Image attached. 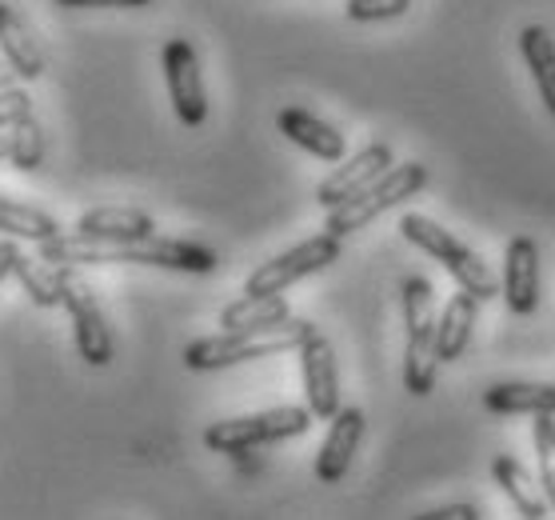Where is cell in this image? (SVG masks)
Masks as SVG:
<instances>
[{
  "instance_id": "d6986e66",
  "label": "cell",
  "mask_w": 555,
  "mask_h": 520,
  "mask_svg": "<svg viewBox=\"0 0 555 520\" xmlns=\"http://www.w3.org/2000/svg\"><path fill=\"white\" fill-rule=\"evenodd\" d=\"M476 317H480V301L472 296V292L455 289V296L443 305L440 313V329H436V353H440V365L443 360H460L472 341V329H476Z\"/></svg>"
},
{
  "instance_id": "484cf974",
  "label": "cell",
  "mask_w": 555,
  "mask_h": 520,
  "mask_svg": "<svg viewBox=\"0 0 555 520\" xmlns=\"http://www.w3.org/2000/svg\"><path fill=\"white\" fill-rule=\"evenodd\" d=\"M412 9V0H348V21H396Z\"/></svg>"
},
{
  "instance_id": "6da1fadb",
  "label": "cell",
  "mask_w": 555,
  "mask_h": 520,
  "mask_svg": "<svg viewBox=\"0 0 555 520\" xmlns=\"http://www.w3.org/2000/svg\"><path fill=\"white\" fill-rule=\"evenodd\" d=\"M40 256L49 265H144V268H168V272H196L208 277L220 268V256L201 241L184 237H144V241H96V237H56L40 244Z\"/></svg>"
},
{
  "instance_id": "d6a6232c",
  "label": "cell",
  "mask_w": 555,
  "mask_h": 520,
  "mask_svg": "<svg viewBox=\"0 0 555 520\" xmlns=\"http://www.w3.org/2000/svg\"><path fill=\"white\" fill-rule=\"evenodd\" d=\"M519 520H528V517H519ZM540 520H552V517H540Z\"/></svg>"
},
{
  "instance_id": "277c9868",
  "label": "cell",
  "mask_w": 555,
  "mask_h": 520,
  "mask_svg": "<svg viewBox=\"0 0 555 520\" xmlns=\"http://www.w3.org/2000/svg\"><path fill=\"white\" fill-rule=\"evenodd\" d=\"M400 232H404L408 244H416L420 253H428L431 261H440L448 272H452L455 289L472 292L476 301H495V296H504V289H500V280L492 277V268L483 265L480 256L472 253L455 232H448L443 225H436L431 216L424 213H408L404 220H400Z\"/></svg>"
},
{
  "instance_id": "e0dca14e",
  "label": "cell",
  "mask_w": 555,
  "mask_h": 520,
  "mask_svg": "<svg viewBox=\"0 0 555 520\" xmlns=\"http://www.w3.org/2000/svg\"><path fill=\"white\" fill-rule=\"evenodd\" d=\"M76 237H96V241H144L156 237V220L140 208H120V204H104L89 208L76 220Z\"/></svg>"
},
{
  "instance_id": "9a60e30c",
  "label": "cell",
  "mask_w": 555,
  "mask_h": 520,
  "mask_svg": "<svg viewBox=\"0 0 555 520\" xmlns=\"http://www.w3.org/2000/svg\"><path fill=\"white\" fill-rule=\"evenodd\" d=\"M0 56L9 61L16 80L44 77V52H40L33 28H28L25 16L16 13L13 4H4V0H0Z\"/></svg>"
},
{
  "instance_id": "5b68a950",
  "label": "cell",
  "mask_w": 555,
  "mask_h": 520,
  "mask_svg": "<svg viewBox=\"0 0 555 520\" xmlns=\"http://www.w3.org/2000/svg\"><path fill=\"white\" fill-rule=\"evenodd\" d=\"M312 413L308 405H280L264 408V413H253V417H232V420H216L204 429V444L220 453V457H244V453H256L264 444L292 441V436H304L312 429Z\"/></svg>"
},
{
  "instance_id": "4316f807",
  "label": "cell",
  "mask_w": 555,
  "mask_h": 520,
  "mask_svg": "<svg viewBox=\"0 0 555 520\" xmlns=\"http://www.w3.org/2000/svg\"><path fill=\"white\" fill-rule=\"evenodd\" d=\"M25 116H33V101H28L25 89L0 92V132H4V128H13L16 121H25Z\"/></svg>"
},
{
  "instance_id": "cb8c5ba5",
  "label": "cell",
  "mask_w": 555,
  "mask_h": 520,
  "mask_svg": "<svg viewBox=\"0 0 555 520\" xmlns=\"http://www.w3.org/2000/svg\"><path fill=\"white\" fill-rule=\"evenodd\" d=\"M9 165L16 173H37L44 165V137H40L37 116H25L13 125V153H9Z\"/></svg>"
},
{
  "instance_id": "52a82bcc",
  "label": "cell",
  "mask_w": 555,
  "mask_h": 520,
  "mask_svg": "<svg viewBox=\"0 0 555 520\" xmlns=\"http://www.w3.org/2000/svg\"><path fill=\"white\" fill-rule=\"evenodd\" d=\"M340 261V241L320 232V237H308L288 253L272 256L268 265H260L253 277L244 280V296H280L284 289H292L296 280L312 277V272H324L328 265Z\"/></svg>"
},
{
  "instance_id": "7402d4cb",
  "label": "cell",
  "mask_w": 555,
  "mask_h": 520,
  "mask_svg": "<svg viewBox=\"0 0 555 520\" xmlns=\"http://www.w3.org/2000/svg\"><path fill=\"white\" fill-rule=\"evenodd\" d=\"M0 232L9 241H37V244H49L56 237H64L61 225L49 213H40V208H33L25 201H13V196H0Z\"/></svg>"
},
{
  "instance_id": "2e32d148",
  "label": "cell",
  "mask_w": 555,
  "mask_h": 520,
  "mask_svg": "<svg viewBox=\"0 0 555 520\" xmlns=\"http://www.w3.org/2000/svg\"><path fill=\"white\" fill-rule=\"evenodd\" d=\"M483 408L495 417H555V384L504 381L483 393Z\"/></svg>"
},
{
  "instance_id": "f1b7e54d",
  "label": "cell",
  "mask_w": 555,
  "mask_h": 520,
  "mask_svg": "<svg viewBox=\"0 0 555 520\" xmlns=\"http://www.w3.org/2000/svg\"><path fill=\"white\" fill-rule=\"evenodd\" d=\"M64 9H144L152 0H56Z\"/></svg>"
},
{
  "instance_id": "f546056e",
  "label": "cell",
  "mask_w": 555,
  "mask_h": 520,
  "mask_svg": "<svg viewBox=\"0 0 555 520\" xmlns=\"http://www.w3.org/2000/svg\"><path fill=\"white\" fill-rule=\"evenodd\" d=\"M16 256H21V249H16L13 241H0V280H4V277H13Z\"/></svg>"
},
{
  "instance_id": "1f68e13d",
  "label": "cell",
  "mask_w": 555,
  "mask_h": 520,
  "mask_svg": "<svg viewBox=\"0 0 555 520\" xmlns=\"http://www.w3.org/2000/svg\"><path fill=\"white\" fill-rule=\"evenodd\" d=\"M9 153H13V128L0 132V161H9Z\"/></svg>"
},
{
  "instance_id": "30bf717a",
  "label": "cell",
  "mask_w": 555,
  "mask_h": 520,
  "mask_svg": "<svg viewBox=\"0 0 555 520\" xmlns=\"http://www.w3.org/2000/svg\"><path fill=\"white\" fill-rule=\"evenodd\" d=\"M300 353V372H304V396H308V413L315 420H332L340 413V368H336V348L320 329L304 337Z\"/></svg>"
},
{
  "instance_id": "d4e9b609",
  "label": "cell",
  "mask_w": 555,
  "mask_h": 520,
  "mask_svg": "<svg viewBox=\"0 0 555 520\" xmlns=\"http://www.w3.org/2000/svg\"><path fill=\"white\" fill-rule=\"evenodd\" d=\"M531 441H535V457H540V489L547 496V508L555 512V417H535Z\"/></svg>"
},
{
  "instance_id": "ac0fdd59",
  "label": "cell",
  "mask_w": 555,
  "mask_h": 520,
  "mask_svg": "<svg viewBox=\"0 0 555 520\" xmlns=\"http://www.w3.org/2000/svg\"><path fill=\"white\" fill-rule=\"evenodd\" d=\"M492 477H495V484L504 489L507 500L516 505L519 517H528V520L552 517L547 496H543V489L535 484V477L519 465V457H512V453H500V457L492 460Z\"/></svg>"
},
{
  "instance_id": "9c48e42d",
  "label": "cell",
  "mask_w": 555,
  "mask_h": 520,
  "mask_svg": "<svg viewBox=\"0 0 555 520\" xmlns=\"http://www.w3.org/2000/svg\"><path fill=\"white\" fill-rule=\"evenodd\" d=\"M160 64H165V85H168V101L177 109L180 125L201 128L208 121V92H204L201 77V56L189 40H168L165 52H160Z\"/></svg>"
},
{
  "instance_id": "8fae6325",
  "label": "cell",
  "mask_w": 555,
  "mask_h": 520,
  "mask_svg": "<svg viewBox=\"0 0 555 520\" xmlns=\"http://www.w3.org/2000/svg\"><path fill=\"white\" fill-rule=\"evenodd\" d=\"M391 168H396V161H391V144H384V140H372V144H364L352 161H344V165L336 168L328 180H320L315 201L332 213V208L348 204L352 196H360L364 189H372V185H376L384 173H391Z\"/></svg>"
},
{
  "instance_id": "7c38bea8",
  "label": "cell",
  "mask_w": 555,
  "mask_h": 520,
  "mask_svg": "<svg viewBox=\"0 0 555 520\" xmlns=\"http://www.w3.org/2000/svg\"><path fill=\"white\" fill-rule=\"evenodd\" d=\"M504 301L516 317H531L540 305V244L512 237L504 253Z\"/></svg>"
},
{
  "instance_id": "7a4b0ae2",
  "label": "cell",
  "mask_w": 555,
  "mask_h": 520,
  "mask_svg": "<svg viewBox=\"0 0 555 520\" xmlns=\"http://www.w3.org/2000/svg\"><path fill=\"white\" fill-rule=\"evenodd\" d=\"M400 305H404V389L412 396H431L436 393V372H440V353H436V292L431 280L408 277L400 284Z\"/></svg>"
},
{
  "instance_id": "603a6c76",
  "label": "cell",
  "mask_w": 555,
  "mask_h": 520,
  "mask_svg": "<svg viewBox=\"0 0 555 520\" xmlns=\"http://www.w3.org/2000/svg\"><path fill=\"white\" fill-rule=\"evenodd\" d=\"M13 277L25 284V292L33 296V305H37V308L64 305V280H68V268H64V265H49L44 256H40V261H33L28 253H21V256H16Z\"/></svg>"
},
{
  "instance_id": "5bb4252c",
  "label": "cell",
  "mask_w": 555,
  "mask_h": 520,
  "mask_svg": "<svg viewBox=\"0 0 555 520\" xmlns=\"http://www.w3.org/2000/svg\"><path fill=\"white\" fill-rule=\"evenodd\" d=\"M276 125H280V132L296 144V149L312 153L315 161H328V165L344 161V149H348V144H344L340 128L328 125V121H320V116L308 113V109H296V104L280 109Z\"/></svg>"
},
{
  "instance_id": "8992f818",
  "label": "cell",
  "mask_w": 555,
  "mask_h": 520,
  "mask_svg": "<svg viewBox=\"0 0 555 520\" xmlns=\"http://www.w3.org/2000/svg\"><path fill=\"white\" fill-rule=\"evenodd\" d=\"M428 180H431V173L420 165V161L396 165L391 173H384L372 189H364L360 196H352L348 204H340V208H332L328 220H324V232H328V237H336V241H344V237H352V232L367 229L376 216H384L388 208H396L400 201H408V196L424 192V189H428Z\"/></svg>"
},
{
  "instance_id": "44dd1931",
  "label": "cell",
  "mask_w": 555,
  "mask_h": 520,
  "mask_svg": "<svg viewBox=\"0 0 555 520\" xmlns=\"http://www.w3.org/2000/svg\"><path fill=\"white\" fill-rule=\"evenodd\" d=\"M519 56H524L531 80L540 89V101L555 116V37L543 25H528L519 33Z\"/></svg>"
},
{
  "instance_id": "83f0119b",
  "label": "cell",
  "mask_w": 555,
  "mask_h": 520,
  "mask_svg": "<svg viewBox=\"0 0 555 520\" xmlns=\"http://www.w3.org/2000/svg\"><path fill=\"white\" fill-rule=\"evenodd\" d=\"M412 520H480V508L472 505V500H455V505L428 508V512H420Z\"/></svg>"
},
{
  "instance_id": "4dcf8cb0",
  "label": "cell",
  "mask_w": 555,
  "mask_h": 520,
  "mask_svg": "<svg viewBox=\"0 0 555 520\" xmlns=\"http://www.w3.org/2000/svg\"><path fill=\"white\" fill-rule=\"evenodd\" d=\"M13 80H16V73H13V68H9V61L0 56V92H4V89H16Z\"/></svg>"
},
{
  "instance_id": "3957f363",
  "label": "cell",
  "mask_w": 555,
  "mask_h": 520,
  "mask_svg": "<svg viewBox=\"0 0 555 520\" xmlns=\"http://www.w3.org/2000/svg\"><path fill=\"white\" fill-rule=\"evenodd\" d=\"M312 329L315 325L292 317V320H284V325H276V329H264V332H220V337H201V341H192L189 348H184V365H189L192 372H216V368H232V365H244V360H264V356L300 348L304 337Z\"/></svg>"
},
{
  "instance_id": "ba28073f",
  "label": "cell",
  "mask_w": 555,
  "mask_h": 520,
  "mask_svg": "<svg viewBox=\"0 0 555 520\" xmlns=\"http://www.w3.org/2000/svg\"><path fill=\"white\" fill-rule=\"evenodd\" d=\"M64 313L73 320V337H76L80 360L92 368L113 365V329H108V320H104V308H101V301H96L92 284L85 277H76L73 268H68V280H64Z\"/></svg>"
},
{
  "instance_id": "ffe728a7",
  "label": "cell",
  "mask_w": 555,
  "mask_h": 520,
  "mask_svg": "<svg viewBox=\"0 0 555 520\" xmlns=\"http://www.w3.org/2000/svg\"><path fill=\"white\" fill-rule=\"evenodd\" d=\"M292 320V308L284 296H241L220 313V329L224 332H264Z\"/></svg>"
},
{
  "instance_id": "4fadbf2b",
  "label": "cell",
  "mask_w": 555,
  "mask_h": 520,
  "mask_svg": "<svg viewBox=\"0 0 555 520\" xmlns=\"http://www.w3.org/2000/svg\"><path fill=\"white\" fill-rule=\"evenodd\" d=\"M364 413L360 408H340L328 424V436L320 444V453H315V477L324 484H340L352 469V457L360 441H364Z\"/></svg>"
}]
</instances>
